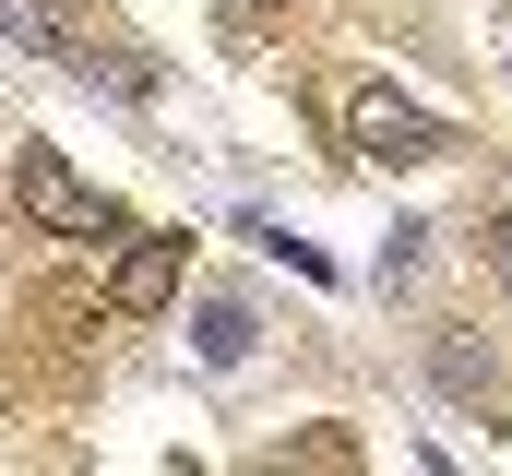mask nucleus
Returning <instances> with one entry per match:
<instances>
[{
	"label": "nucleus",
	"mask_w": 512,
	"mask_h": 476,
	"mask_svg": "<svg viewBox=\"0 0 512 476\" xmlns=\"http://www.w3.org/2000/svg\"><path fill=\"white\" fill-rule=\"evenodd\" d=\"M12 203H24L36 238H84V250H96V238H131V215L96 191V179H72L60 143H24V155H12Z\"/></svg>",
	"instance_id": "f257e3e1"
},
{
	"label": "nucleus",
	"mask_w": 512,
	"mask_h": 476,
	"mask_svg": "<svg viewBox=\"0 0 512 476\" xmlns=\"http://www.w3.org/2000/svg\"><path fill=\"white\" fill-rule=\"evenodd\" d=\"M346 143H358V167H429L453 131L429 108H405L393 84H358V96H346Z\"/></svg>",
	"instance_id": "f03ea898"
},
{
	"label": "nucleus",
	"mask_w": 512,
	"mask_h": 476,
	"mask_svg": "<svg viewBox=\"0 0 512 476\" xmlns=\"http://www.w3.org/2000/svg\"><path fill=\"white\" fill-rule=\"evenodd\" d=\"M179 274H191V238H131L120 250V274H108V310H120V322H155V310H167V298H179Z\"/></svg>",
	"instance_id": "7ed1b4c3"
},
{
	"label": "nucleus",
	"mask_w": 512,
	"mask_h": 476,
	"mask_svg": "<svg viewBox=\"0 0 512 476\" xmlns=\"http://www.w3.org/2000/svg\"><path fill=\"white\" fill-rule=\"evenodd\" d=\"M0 48H36V60H60V72H84V48H96V24H84L72 0H0Z\"/></svg>",
	"instance_id": "20e7f679"
},
{
	"label": "nucleus",
	"mask_w": 512,
	"mask_h": 476,
	"mask_svg": "<svg viewBox=\"0 0 512 476\" xmlns=\"http://www.w3.org/2000/svg\"><path fill=\"white\" fill-rule=\"evenodd\" d=\"M429 381H441L453 405H477V417H501V405H512V381H501L477 346H465V334H441V346H429Z\"/></svg>",
	"instance_id": "39448f33"
},
{
	"label": "nucleus",
	"mask_w": 512,
	"mask_h": 476,
	"mask_svg": "<svg viewBox=\"0 0 512 476\" xmlns=\"http://www.w3.org/2000/svg\"><path fill=\"white\" fill-rule=\"evenodd\" d=\"M191 346H203V369H251V346H262L251 298H203L191 310Z\"/></svg>",
	"instance_id": "423d86ee"
},
{
	"label": "nucleus",
	"mask_w": 512,
	"mask_h": 476,
	"mask_svg": "<svg viewBox=\"0 0 512 476\" xmlns=\"http://www.w3.org/2000/svg\"><path fill=\"white\" fill-rule=\"evenodd\" d=\"M501 274H512V250H501Z\"/></svg>",
	"instance_id": "0eeeda50"
}]
</instances>
